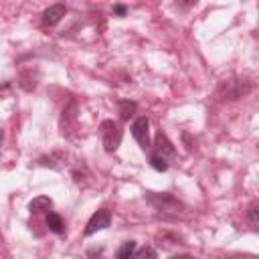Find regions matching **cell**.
I'll use <instances>...</instances> for the list:
<instances>
[{
  "mask_svg": "<svg viewBox=\"0 0 259 259\" xmlns=\"http://www.w3.org/2000/svg\"><path fill=\"white\" fill-rule=\"evenodd\" d=\"M99 134H101V144H103L105 152L111 154V152H115V150L119 148L123 132H121V125H119L117 121H113V119H103L101 125H99Z\"/></svg>",
  "mask_w": 259,
  "mask_h": 259,
  "instance_id": "obj_1",
  "label": "cell"
},
{
  "mask_svg": "<svg viewBox=\"0 0 259 259\" xmlns=\"http://www.w3.org/2000/svg\"><path fill=\"white\" fill-rule=\"evenodd\" d=\"M125 12H127V6H123V4H115L113 6V14L115 16H125Z\"/></svg>",
  "mask_w": 259,
  "mask_h": 259,
  "instance_id": "obj_14",
  "label": "cell"
},
{
  "mask_svg": "<svg viewBox=\"0 0 259 259\" xmlns=\"http://www.w3.org/2000/svg\"><path fill=\"white\" fill-rule=\"evenodd\" d=\"M67 14V6L65 4H53L42 12V24L45 26H55L57 22H61V18Z\"/></svg>",
  "mask_w": 259,
  "mask_h": 259,
  "instance_id": "obj_6",
  "label": "cell"
},
{
  "mask_svg": "<svg viewBox=\"0 0 259 259\" xmlns=\"http://www.w3.org/2000/svg\"><path fill=\"white\" fill-rule=\"evenodd\" d=\"M231 259H257V255H253V253H243V255H231Z\"/></svg>",
  "mask_w": 259,
  "mask_h": 259,
  "instance_id": "obj_15",
  "label": "cell"
},
{
  "mask_svg": "<svg viewBox=\"0 0 259 259\" xmlns=\"http://www.w3.org/2000/svg\"><path fill=\"white\" fill-rule=\"evenodd\" d=\"M172 259H194V257H190V255H174Z\"/></svg>",
  "mask_w": 259,
  "mask_h": 259,
  "instance_id": "obj_16",
  "label": "cell"
},
{
  "mask_svg": "<svg viewBox=\"0 0 259 259\" xmlns=\"http://www.w3.org/2000/svg\"><path fill=\"white\" fill-rule=\"evenodd\" d=\"M223 97L225 99H239V97H245L251 89H253V83L247 81V79H229L227 83H223Z\"/></svg>",
  "mask_w": 259,
  "mask_h": 259,
  "instance_id": "obj_2",
  "label": "cell"
},
{
  "mask_svg": "<svg viewBox=\"0 0 259 259\" xmlns=\"http://www.w3.org/2000/svg\"><path fill=\"white\" fill-rule=\"evenodd\" d=\"M2 140H4V134H2V132H0V142H2Z\"/></svg>",
  "mask_w": 259,
  "mask_h": 259,
  "instance_id": "obj_17",
  "label": "cell"
},
{
  "mask_svg": "<svg viewBox=\"0 0 259 259\" xmlns=\"http://www.w3.org/2000/svg\"><path fill=\"white\" fill-rule=\"evenodd\" d=\"M111 225V212L109 208H99L91 214V219L87 221V227H85V237L97 233V231H103Z\"/></svg>",
  "mask_w": 259,
  "mask_h": 259,
  "instance_id": "obj_3",
  "label": "cell"
},
{
  "mask_svg": "<svg viewBox=\"0 0 259 259\" xmlns=\"http://www.w3.org/2000/svg\"><path fill=\"white\" fill-rule=\"evenodd\" d=\"M136 253V241H123L115 251V259H132Z\"/></svg>",
  "mask_w": 259,
  "mask_h": 259,
  "instance_id": "obj_9",
  "label": "cell"
},
{
  "mask_svg": "<svg viewBox=\"0 0 259 259\" xmlns=\"http://www.w3.org/2000/svg\"><path fill=\"white\" fill-rule=\"evenodd\" d=\"M132 136H134V140L144 148V150H148L152 144H150V119L146 117V115H142V117H138L134 123H132Z\"/></svg>",
  "mask_w": 259,
  "mask_h": 259,
  "instance_id": "obj_4",
  "label": "cell"
},
{
  "mask_svg": "<svg viewBox=\"0 0 259 259\" xmlns=\"http://www.w3.org/2000/svg\"><path fill=\"white\" fill-rule=\"evenodd\" d=\"M45 223H47L49 231H53V233H57V235H63V233H65V221L61 219V214H57V212H53V210L47 212Z\"/></svg>",
  "mask_w": 259,
  "mask_h": 259,
  "instance_id": "obj_8",
  "label": "cell"
},
{
  "mask_svg": "<svg viewBox=\"0 0 259 259\" xmlns=\"http://www.w3.org/2000/svg\"><path fill=\"white\" fill-rule=\"evenodd\" d=\"M119 117H121V121H127L132 115H134V111H136V101H130V99H121L119 103Z\"/></svg>",
  "mask_w": 259,
  "mask_h": 259,
  "instance_id": "obj_10",
  "label": "cell"
},
{
  "mask_svg": "<svg viewBox=\"0 0 259 259\" xmlns=\"http://www.w3.org/2000/svg\"><path fill=\"white\" fill-rule=\"evenodd\" d=\"M53 208V200L49 196H36L28 202V210L32 214H40V212H49Z\"/></svg>",
  "mask_w": 259,
  "mask_h": 259,
  "instance_id": "obj_7",
  "label": "cell"
},
{
  "mask_svg": "<svg viewBox=\"0 0 259 259\" xmlns=\"http://www.w3.org/2000/svg\"><path fill=\"white\" fill-rule=\"evenodd\" d=\"M154 154L160 156V158H164V160L176 156V148H174V144H172L162 132H158L156 138H154Z\"/></svg>",
  "mask_w": 259,
  "mask_h": 259,
  "instance_id": "obj_5",
  "label": "cell"
},
{
  "mask_svg": "<svg viewBox=\"0 0 259 259\" xmlns=\"http://www.w3.org/2000/svg\"><path fill=\"white\" fill-rule=\"evenodd\" d=\"M247 223H249V227L255 231L257 229V208L255 206H251L249 210H247Z\"/></svg>",
  "mask_w": 259,
  "mask_h": 259,
  "instance_id": "obj_13",
  "label": "cell"
},
{
  "mask_svg": "<svg viewBox=\"0 0 259 259\" xmlns=\"http://www.w3.org/2000/svg\"><path fill=\"white\" fill-rule=\"evenodd\" d=\"M150 166H152L154 170H158V172H166V170H168V160H164V158L152 154V156H150Z\"/></svg>",
  "mask_w": 259,
  "mask_h": 259,
  "instance_id": "obj_11",
  "label": "cell"
},
{
  "mask_svg": "<svg viewBox=\"0 0 259 259\" xmlns=\"http://www.w3.org/2000/svg\"><path fill=\"white\" fill-rule=\"evenodd\" d=\"M132 259H158V253H156L152 247H144V249L136 251Z\"/></svg>",
  "mask_w": 259,
  "mask_h": 259,
  "instance_id": "obj_12",
  "label": "cell"
}]
</instances>
